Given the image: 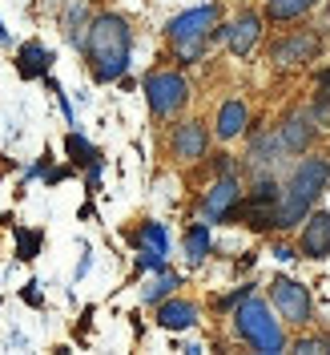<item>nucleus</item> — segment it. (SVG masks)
<instances>
[{
    "instance_id": "20e7f679",
    "label": "nucleus",
    "mask_w": 330,
    "mask_h": 355,
    "mask_svg": "<svg viewBox=\"0 0 330 355\" xmlns=\"http://www.w3.org/2000/svg\"><path fill=\"white\" fill-rule=\"evenodd\" d=\"M185 97H190V85L177 77V73H154L149 81H145V101H149V110L157 117H169L185 105Z\"/></svg>"
},
{
    "instance_id": "2eb2a0df",
    "label": "nucleus",
    "mask_w": 330,
    "mask_h": 355,
    "mask_svg": "<svg viewBox=\"0 0 330 355\" xmlns=\"http://www.w3.org/2000/svg\"><path fill=\"white\" fill-rule=\"evenodd\" d=\"M242 130H246V105L242 101H226L218 113V137L230 141V137H238Z\"/></svg>"
},
{
    "instance_id": "f3484780",
    "label": "nucleus",
    "mask_w": 330,
    "mask_h": 355,
    "mask_svg": "<svg viewBox=\"0 0 330 355\" xmlns=\"http://www.w3.org/2000/svg\"><path fill=\"white\" fill-rule=\"evenodd\" d=\"M137 243H141V250H154V254H161V259H165V230H161L157 222H149V226H141Z\"/></svg>"
},
{
    "instance_id": "412c9836",
    "label": "nucleus",
    "mask_w": 330,
    "mask_h": 355,
    "mask_svg": "<svg viewBox=\"0 0 330 355\" xmlns=\"http://www.w3.org/2000/svg\"><path fill=\"white\" fill-rule=\"evenodd\" d=\"M37 250H41V234L37 230H17V254L21 259H37Z\"/></svg>"
},
{
    "instance_id": "ddd939ff",
    "label": "nucleus",
    "mask_w": 330,
    "mask_h": 355,
    "mask_svg": "<svg viewBox=\"0 0 330 355\" xmlns=\"http://www.w3.org/2000/svg\"><path fill=\"white\" fill-rule=\"evenodd\" d=\"M48 49L44 44H37V41H28V44H21V53H17V73H21L24 81H33V77H44L48 73Z\"/></svg>"
},
{
    "instance_id": "39448f33",
    "label": "nucleus",
    "mask_w": 330,
    "mask_h": 355,
    "mask_svg": "<svg viewBox=\"0 0 330 355\" xmlns=\"http://www.w3.org/2000/svg\"><path fill=\"white\" fill-rule=\"evenodd\" d=\"M270 299H274V307L282 311V319L286 323H310L314 319V303H310V291L302 283H294V279H274L270 283Z\"/></svg>"
},
{
    "instance_id": "b1692460",
    "label": "nucleus",
    "mask_w": 330,
    "mask_h": 355,
    "mask_svg": "<svg viewBox=\"0 0 330 355\" xmlns=\"http://www.w3.org/2000/svg\"><path fill=\"white\" fill-rule=\"evenodd\" d=\"M24 299H28L33 307H41V291H37V283H28V287H24Z\"/></svg>"
},
{
    "instance_id": "0eeeda50",
    "label": "nucleus",
    "mask_w": 330,
    "mask_h": 355,
    "mask_svg": "<svg viewBox=\"0 0 330 355\" xmlns=\"http://www.w3.org/2000/svg\"><path fill=\"white\" fill-rule=\"evenodd\" d=\"M258 37H262V17L258 12H246V17H238V21L226 28V44H230L234 57H246L258 44Z\"/></svg>"
},
{
    "instance_id": "5701e85b",
    "label": "nucleus",
    "mask_w": 330,
    "mask_h": 355,
    "mask_svg": "<svg viewBox=\"0 0 330 355\" xmlns=\"http://www.w3.org/2000/svg\"><path fill=\"white\" fill-rule=\"evenodd\" d=\"M201 49H205V37H201V41H177V53H181V61H198Z\"/></svg>"
},
{
    "instance_id": "9d476101",
    "label": "nucleus",
    "mask_w": 330,
    "mask_h": 355,
    "mask_svg": "<svg viewBox=\"0 0 330 355\" xmlns=\"http://www.w3.org/2000/svg\"><path fill=\"white\" fill-rule=\"evenodd\" d=\"M314 53H318V37H310V33L290 37V41H278L270 49V57H274L278 65H298V61H310Z\"/></svg>"
},
{
    "instance_id": "7ed1b4c3",
    "label": "nucleus",
    "mask_w": 330,
    "mask_h": 355,
    "mask_svg": "<svg viewBox=\"0 0 330 355\" xmlns=\"http://www.w3.org/2000/svg\"><path fill=\"white\" fill-rule=\"evenodd\" d=\"M238 335H242L246 343H254L262 355H278L286 347V335L278 327V319L270 315L262 299H254V295H246L242 307H238Z\"/></svg>"
},
{
    "instance_id": "6ab92c4d",
    "label": "nucleus",
    "mask_w": 330,
    "mask_h": 355,
    "mask_svg": "<svg viewBox=\"0 0 330 355\" xmlns=\"http://www.w3.org/2000/svg\"><path fill=\"white\" fill-rule=\"evenodd\" d=\"M185 250H190V259H194V263H201V259H205V250H210V230H205V226H194V230H190V239H185Z\"/></svg>"
},
{
    "instance_id": "4be33fe9",
    "label": "nucleus",
    "mask_w": 330,
    "mask_h": 355,
    "mask_svg": "<svg viewBox=\"0 0 330 355\" xmlns=\"http://www.w3.org/2000/svg\"><path fill=\"white\" fill-rule=\"evenodd\" d=\"M294 352H302V355H322V352H330V339H298V343H294Z\"/></svg>"
},
{
    "instance_id": "a211bd4d",
    "label": "nucleus",
    "mask_w": 330,
    "mask_h": 355,
    "mask_svg": "<svg viewBox=\"0 0 330 355\" xmlns=\"http://www.w3.org/2000/svg\"><path fill=\"white\" fill-rule=\"evenodd\" d=\"M174 287H177V275H169V270H165L161 279H154L149 287L141 291V299H145V303H161V299H165V295H169Z\"/></svg>"
},
{
    "instance_id": "aec40b11",
    "label": "nucleus",
    "mask_w": 330,
    "mask_h": 355,
    "mask_svg": "<svg viewBox=\"0 0 330 355\" xmlns=\"http://www.w3.org/2000/svg\"><path fill=\"white\" fill-rule=\"evenodd\" d=\"M68 154H73V162H97V150H93V146H89L85 137H81V133H68Z\"/></svg>"
},
{
    "instance_id": "1a4fd4ad",
    "label": "nucleus",
    "mask_w": 330,
    "mask_h": 355,
    "mask_svg": "<svg viewBox=\"0 0 330 355\" xmlns=\"http://www.w3.org/2000/svg\"><path fill=\"white\" fill-rule=\"evenodd\" d=\"M234 202H238V182H234V178H221L218 186L205 194V218L210 222H226L230 218V210H234Z\"/></svg>"
},
{
    "instance_id": "423d86ee",
    "label": "nucleus",
    "mask_w": 330,
    "mask_h": 355,
    "mask_svg": "<svg viewBox=\"0 0 330 355\" xmlns=\"http://www.w3.org/2000/svg\"><path fill=\"white\" fill-rule=\"evenodd\" d=\"M214 24H218V8L214 4H201V8H190V12H181V17L169 21V37H174V44L177 41H201Z\"/></svg>"
},
{
    "instance_id": "f8f14e48",
    "label": "nucleus",
    "mask_w": 330,
    "mask_h": 355,
    "mask_svg": "<svg viewBox=\"0 0 330 355\" xmlns=\"http://www.w3.org/2000/svg\"><path fill=\"white\" fill-rule=\"evenodd\" d=\"M157 323H161L165 331H185V327L198 323V307H194V303H181V299L161 303V307H157Z\"/></svg>"
},
{
    "instance_id": "f257e3e1",
    "label": "nucleus",
    "mask_w": 330,
    "mask_h": 355,
    "mask_svg": "<svg viewBox=\"0 0 330 355\" xmlns=\"http://www.w3.org/2000/svg\"><path fill=\"white\" fill-rule=\"evenodd\" d=\"M85 53H89V61H93L97 81H117L129 69V53H133L129 24L121 21V17H113V12L97 17L85 37Z\"/></svg>"
},
{
    "instance_id": "9b49d317",
    "label": "nucleus",
    "mask_w": 330,
    "mask_h": 355,
    "mask_svg": "<svg viewBox=\"0 0 330 355\" xmlns=\"http://www.w3.org/2000/svg\"><path fill=\"white\" fill-rule=\"evenodd\" d=\"M174 154L185 157V162H194V157L205 154V125H201V121H185V125L174 133Z\"/></svg>"
},
{
    "instance_id": "393cba45",
    "label": "nucleus",
    "mask_w": 330,
    "mask_h": 355,
    "mask_svg": "<svg viewBox=\"0 0 330 355\" xmlns=\"http://www.w3.org/2000/svg\"><path fill=\"white\" fill-rule=\"evenodd\" d=\"M322 89H327V93H330V69H327V73H322Z\"/></svg>"
},
{
    "instance_id": "6e6552de",
    "label": "nucleus",
    "mask_w": 330,
    "mask_h": 355,
    "mask_svg": "<svg viewBox=\"0 0 330 355\" xmlns=\"http://www.w3.org/2000/svg\"><path fill=\"white\" fill-rule=\"evenodd\" d=\"M302 254L310 259L330 254V214H310V222L302 226Z\"/></svg>"
},
{
    "instance_id": "dca6fc26",
    "label": "nucleus",
    "mask_w": 330,
    "mask_h": 355,
    "mask_svg": "<svg viewBox=\"0 0 330 355\" xmlns=\"http://www.w3.org/2000/svg\"><path fill=\"white\" fill-rule=\"evenodd\" d=\"M314 4H318V0H270L266 17H270V21H294V17H302Z\"/></svg>"
},
{
    "instance_id": "f03ea898",
    "label": "nucleus",
    "mask_w": 330,
    "mask_h": 355,
    "mask_svg": "<svg viewBox=\"0 0 330 355\" xmlns=\"http://www.w3.org/2000/svg\"><path fill=\"white\" fill-rule=\"evenodd\" d=\"M327 178H330L327 162H322V157H306V162L294 170L286 194H282V202H278V226H298V222L306 218L310 202L327 190Z\"/></svg>"
},
{
    "instance_id": "4468645a",
    "label": "nucleus",
    "mask_w": 330,
    "mask_h": 355,
    "mask_svg": "<svg viewBox=\"0 0 330 355\" xmlns=\"http://www.w3.org/2000/svg\"><path fill=\"white\" fill-rule=\"evenodd\" d=\"M310 125H314V113H294L286 125H282V146L294 150V154H302L310 146Z\"/></svg>"
}]
</instances>
